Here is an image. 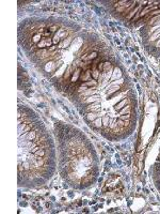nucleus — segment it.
Listing matches in <instances>:
<instances>
[{
  "instance_id": "nucleus-1",
  "label": "nucleus",
  "mask_w": 160,
  "mask_h": 214,
  "mask_svg": "<svg viewBox=\"0 0 160 214\" xmlns=\"http://www.w3.org/2000/svg\"><path fill=\"white\" fill-rule=\"evenodd\" d=\"M67 31L66 30H64V29H61V30H58V32H57L56 33V36H54V44H56V43H58L59 41H62V40H65L66 39V37H67Z\"/></svg>"
},
{
  "instance_id": "nucleus-2",
  "label": "nucleus",
  "mask_w": 160,
  "mask_h": 214,
  "mask_svg": "<svg viewBox=\"0 0 160 214\" xmlns=\"http://www.w3.org/2000/svg\"><path fill=\"white\" fill-rule=\"evenodd\" d=\"M51 43H54L51 41L50 39H48V37H43V39L41 40L39 43L36 44V46L39 47V48H45V47H49L51 45Z\"/></svg>"
},
{
  "instance_id": "nucleus-3",
  "label": "nucleus",
  "mask_w": 160,
  "mask_h": 214,
  "mask_svg": "<svg viewBox=\"0 0 160 214\" xmlns=\"http://www.w3.org/2000/svg\"><path fill=\"white\" fill-rule=\"evenodd\" d=\"M92 125L95 127H101L102 125V119L101 118H97V119H95L93 122H92Z\"/></svg>"
}]
</instances>
